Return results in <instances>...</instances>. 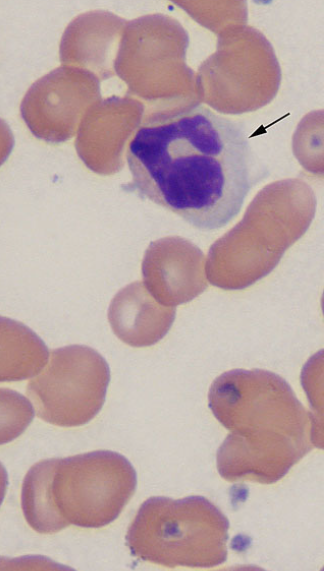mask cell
I'll list each match as a JSON object with an SVG mask.
<instances>
[{
    "label": "cell",
    "mask_w": 324,
    "mask_h": 571,
    "mask_svg": "<svg viewBox=\"0 0 324 571\" xmlns=\"http://www.w3.org/2000/svg\"><path fill=\"white\" fill-rule=\"evenodd\" d=\"M109 377L106 361L95 350L68 346L52 352L47 367L28 384L27 395L40 419L81 426L102 408Z\"/></svg>",
    "instance_id": "cell-5"
},
{
    "label": "cell",
    "mask_w": 324,
    "mask_h": 571,
    "mask_svg": "<svg viewBox=\"0 0 324 571\" xmlns=\"http://www.w3.org/2000/svg\"><path fill=\"white\" fill-rule=\"evenodd\" d=\"M125 192L173 212L196 229L226 226L261 178L243 126L199 104L156 111L126 150Z\"/></svg>",
    "instance_id": "cell-1"
},
{
    "label": "cell",
    "mask_w": 324,
    "mask_h": 571,
    "mask_svg": "<svg viewBox=\"0 0 324 571\" xmlns=\"http://www.w3.org/2000/svg\"><path fill=\"white\" fill-rule=\"evenodd\" d=\"M136 472L121 454L96 450L34 464L21 490L24 517L39 533L69 525L99 528L114 521L133 496Z\"/></svg>",
    "instance_id": "cell-3"
},
{
    "label": "cell",
    "mask_w": 324,
    "mask_h": 571,
    "mask_svg": "<svg viewBox=\"0 0 324 571\" xmlns=\"http://www.w3.org/2000/svg\"><path fill=\"white\" fill-rule=\"evenodd\" d=\"M229 521L202 496H156L140 506L126 534L131 554L167 567H214L226 561Z\"/></svg>",
    "instance_id": "cell-4"
},
{
    "label": "cell",
    "mask_w": 324,
    "mask_h": 571,
    "mask_svg": "<svg viewBox=\"0 0 324 571\" xmlns=\"http://www.w3.org/2000/svg\"><path fill=\"white\" fill-rule=\"evenodd\" d=\"M322 310H323V314H324V293H323V296H322Z\"/></svg>",
    "instance_id": "cell-8"
},
{
    "label": "cell",
    "mask_w": 324,
    "mask_h": 571,
    "mask_svg": "<svg viewBox=\"0 0 324 571\" xmlns=\"http://www.w3.org/2000/svg\"><path fill=\"white\" fill-rule=\"evenodd\" d=\"M300 380L310 407L312 445L324 450V349L304 364Z\"/></svg>",
    "instance_id": "cell-6"
},
{
    "label": "cell",
    "mask_w": 324,
    "mask_h": 571,
    "mask_svg": "<svg viewBox=\"0 0 324 571\" xmlns=\"http://www.w3.org/2000/svg\"><path fill=\"white\" fill-rule=\"evenodd\" d=\"M209 407L229 431L217 451L227 481L272 484L312 448L309 412L280 376L232 370L211 385Z\"/></svg>",
    "instance_id": "cell-2"
},
{
    "label": "cell",
    "mask_w": 324,
    "mask_h": 571,
    "mask_svg": "<svg viewBox=\"0 0 324 571\" xmlns=\"http://www.w3.org/2000/svg\"><path fill=\"white\" fill-rule=\"evenodd\" d=\"M293 150L309 172L324 175V110L307 114L293 137Z\"/></svg>",
    "instance_id": "cell-7"
}]
</instances>
